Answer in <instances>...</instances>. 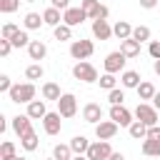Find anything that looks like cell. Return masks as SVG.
<instances>
[{"mask_svg":"<svg viewBox=\"0 0 160 160\" xmlns=\"http://www.w3.org/2000/svg\"><path fill=\"white\" fill-rule=\"evenodd\" d=\"M10 95V102H25V105H30L32 100H35V85L32 82H18V85H12V90L8 92Z\"/></svg>","mask_w":160,"mask_h":160,"instance_id":"obj_1","label":"cell"},{"mask_svg":"<svg viewBox=\"0 0 160 160\" xmlns=\"http://www.w3.org/2000/svg\"><path fill=\"white\" fill-rule=\"evenodd\" d=\"M72 75H75V80H82V82H98V80H100L95 65H90V62H85V60H80V62L72 65Z\"/></svg>","mask_w":160,"mask_h":160,"instance_id":"obj_2","label":"cell"},{"mask_svg":"<svg viewBox=\"0 0 160 160\" xmlns=\"http://www.w3.org/2000/svg\"><path fill=\"white\" fill-rule=\"evenodd\" d=\"M140 122H145L148 128H152V125H160V115H158V110L152 108V105H148V102H140L138 108H135V112H132Z\"/></svg>","mask_w":160,"mask_h":160,"instance_id":"obj_3","label":"cell"},{"mask_svg":"<svg viewBox=\"0 0 160 160\" xmlns=\"http://www.w3.org/2000/svg\"><path fill=\"white\" fill-rule=\"evenodd\" d=\"M80 8L90 20H108V15H110V10L105 5H100L98 0H80Z\"/></svg>","mask_w":160,"mask_h":160,"instance_id":"obj_4","label":"cell"},{"mask_svg":"<svg viewBox=\"0 0 160 160\" xmlns=\"http://www.w3.org/2000/svg\"><path fill=\"white\" fill-rule=\"evenodd\" d=\"M92 52H95L92 40H72V42H70V55H72L78 62H80V60H88Z\"/></svg>","mask_w":160,"mask_h":160,"instance_id":"obj_5","label":"cell"},{"mask_svg":"<svg viewBox=\"0 0 160 160\" xmlns=\"http://www.w3.org/2000/svg\"><path fill=\"white\" fill-rule=\"evenodd\" d=\"M110 155H112V148L108 140L90 142V148H88V160H108Z\"/></svg>","mask_w":160,"mask_h":160,"instance_id":"obj_6","label":"cell"},{"mask_svg":"<svg viewBox=\"0 0 160 160\" xmlns=\"http://www.w3.org/2000/svg\"><path fill=\"white\" fill-rule=\"evenodd\" d=\"M58 112L62 118H72L78 112V98L72 92H62V98L58 100Z\"/></svg>","mask_w":160,"mask_h":160,"instance_id":"obj_7","label":"cell"},{"mask_svg":"<svg viewBox=\"0 0 160 160\" xmlns=\"http://www.w3.org/2000/svg\"><path fill=\"white\" fill-rule=\"evenodd\" d=\"M110 120L112 122H118L120 128H130L135 120H132V112L125 108V105H112L110 108Z\"/></svg>","mask_w":160,"mask_h":160,"instance_id":"obj_8","label":"cell"},{"mask_svg":"<svg viewBox=\"0 0 160 160\" xmlns=\"http://www.w3.org/2000/svg\"><path fill=\"white\" fill-rule=\"evenodd\" d=\"M125 62H128V58H125L120 50H115V52H110V55L105 58V72H110V75H115V72H125V70H122Z\"/></svg>","mask_w":160,"mask_h":160,"instance_id":"obj_9","label":"cell"},{"mask_svg":"<svg viewBox=\"0 0 160 160\" xmlns=\"http://www.w3.org/2000/svg\"><path fill=\"white\" fill-rule=\"evenodd\" d=\"M12 130L18 138H25L28 132H32V118L30 115H15L12 118Z\"/></svg>","mask_w":160,"mask_h":160,"instance_id":"obj_10","label":"cell"},{"mask_svg":"<svg viewBox=\"0 0 160 160\" xmlns=\"http://www.w3.org/2000/svg\"><path fill=\"white\" fill-rule=\"evenodd\" d=\"M118 122H112V120H102V122H98L95 125V135H98V140H110V138H115L118 135Z\"/></svg>","mask_w":160,"mask_h":160,"instance_id":"obj_11","label":"cell"},{"mask_svg":"<svg viewBox=\"0 0 160 160\" xmlns=\"http://www.w3.org/2000/svg\"><path fill=\"white\" fill-rule=\"evenodd\" d=\"M82 120H85V122H90V125L102 122V108H100L98 102H88V105L82 108Z\"/></svg>","mask_w":160,"mask_h":160,"instance_id":"obj_12","label":"cell"},{"mask_svg":"<svg viewBox=\"0 0 160 160\" xmlns=\"http://www.w3.org/2000/svg\"><path fill=\"white\" fill-rule=\"evenodd\" d=\"M82 20H88V15L82 12V8H68V10L62 12V22H65V25H70V28L80 25Z\"/></svg>","mask_w":160,"mask_h":160,"instance_id":"obj_13","label":"cell"},{"mask_svg":"<svg viewBox=\"0 0 160 160\" xmlns=\"http://www.w3.org/2000/svg\"><path fill=\"white\" fill-rule=\"evenodd\" d=\"M60 118H62L60 112H48V115L42 118V128H45L48 135H58V132H60V128H62Z\"/></svg>","mask_w":160,"mask_h":160,"instance_id":"obj_14","label":"cell"},{"mask_svg":"<svg viewBox=\"0 0 160 160\" xmlns=\"http://www.w3.org/2000/svg\"><path fill=\"white\" fill-rule=\"evenodd\" d=\"M92 35L98 40H110L112 38V25L108 20H92Z\"/></svg>","mask_w":160,"mask_h":160,"instance_id":"obj_15","label":"cell"},{"mask_svg":"<svg viewBox=\"0 0 160 160\" xmlns=\"http://www.w3.org/2000/svg\"><path fill=\"white\" fill-rule=\"evenodd\" d=\"M28 55H30V60L40 62V60H45V55H48V45H45L42 40H32V42L28 45Z\"/></svg>","mask_w":160,"mask_h":160,"instance_id":"obj_16","label":"cell"},{"mask_svg":"<svg viewBox=\"0 0 160 160\" xmlns=\"http://www.w3.org/2000/svg\"><path fill=\"white\" fill-rule=\"evenodd\" d=\"M112 35L122 42V40H128V38H132V25L128 22V20H118L115 25H112Z\"/></svg>","mask_w":160,"mask_h":160,"instance_id":"obj_17","label":"cell"},{"mask_svg":"<svg viewBox=\"0 0 160 160\" xmlns=\"http://www.w3.org/2000/svg\"><path fill=\"white\" fill-rule=\"evenodd\" d=\"M25 115H30L32 120H42L45 115H48V108H45V100H32L30 105H28V112Z\"/></svg>","mask_w":160,"mask_h":160,"instance_id":"obj_18","label":"cell"},{"mask_svg":"<svg viewBox=\"0 0 160 160\" xmlns=\"http://www.w3.org/2000/svg\"><path fill=\"white\" fill-rule=\"evenodd\" d=\"M120 52H122L125 58H138V55H140V42L132 40V38H128V40L120 42Z\"/></svg>","mask_w":160,"mask_h":160,"instance_id":"obj_19","label":"cell"},{"mask_svg":"<svg viewBox=\"0 0 160 160\" xmlns=\"http://www.w3.org/2000/svg\"><path fill=\"white\" fill-rule=\"evenodd\" d=\"M42 20H45V25H50V28L62 25V15H60V10H58V8H52V5L42 12Z\"/></svg>","mask_w":160,"mask_h":160,"instance_id":"obj_20","label":"cell"},{"mask_svg":"<svg viewBox=\"0 0 160 160\" xmlns=\"http://www.w3.org/2000/svg\"><path fill=\"white\" fill-rule=\"evenodd\" d=\"M120 82H122V88H135V90H138V85L142 82V78H140V72H135V70H125V72L120 75Z\"/></svg>","mask_w":160,"mask_h":160,"instance_id":"obj_21","label":"cell"},{"mask_svg":"<svg viewBox=\"0 0 160 160\" xmlns=\"http://www.w3.org/2000/svg\"><path fill=\"white\" fill-rule=\"evenodd\" d=\"M70 148H72V152H75V155H88L90 140H88L85 135H75V138L70 140Z\"/></svg>","mask_w":160,"mask_h":160,"instance_id":"obj_22","label":"cell"},{"mask_svg":"<svg viewBox=\"0 0 160 160\" xmlns=\"http://www.w3.org/2000/svg\"><path fill=\"white\" fill-rule=\"evenodd\" d=\"M142 155H148V158H160V140L145 138V140H142Z\"/></svg>","mask_w":160,"mask_h":160,"instance_id":"obj_23","label":"cell"},{"mask_svg":"<svg viewBox=\"0 0 160 160\" xmlns=\"http://www.w3.org/2000/svg\"><path fill=\"white\" fill-rule=\"evenodd\" d=\"M42 98H45V100H55V102H58V100L62 98L60 85H58V82H45V85H42Z\"/></svg>","mask_w":160,"mask_h":160,"instance_id":"obj_24","label":"cell"},{"mask_svg":"<svg viewBox=\"0 0 160 160\" xmlns=\"http://www.w3.org/2000/svg\"><path fill=\"white\" fill-rule=\"evenodd\" d=\"M22 25H25V30H38L40 25H45V20H42L40 12H28L25 20H22Z\"/></svg>","mask_w":160,"mask_h":160,"instance_id":"obj_25","label":"cell"},{"mask_svg":"<svg viewBox=\"0 0 160 160\" xmlns=\"http://www.w3.org/2000/svg\"><path fill=\"white\" fill-rule=\"evenodd\" d=\"M155 92H158V90H155V85H152V82H148V80H142V82L138 85V98H140V100H152V98H155Z\"/></svg>","mask_w":160,"mask_h":160,"instance_id":"obj_26","label":"cell"},{"mask_svg":"<svg viewBox=\"0 0 160 160\" xmlns=\"http://www.w3.org/2000/svg\"><path fill=\"white\" fill-rule=\"evenodd\" d=\"M128 132H130V138H135V140H145V138H148V125L140 122V120H135V122L128 128Z\"/></svg>","mask_w":160,"mask_h":160,"instance_id":"obj_27","label":"cell"},{"mask_svg":"<svg viewBox=\"0 0 160 160\" xmlns=\"http://www.w3.org/2000/svg\"><path fill=\"white\" fill-rule=\"evenodd\" d=\"M52 35H55V40H60V42H65V40H70L72 38V28L70 25H58V28H52Z\"/></svg>","mask_w":160,"mask_h":160,"instance_id":"obj_28","label":"cell"},{"mask_svg":"<svg viewBox=\"0 0 160 160\" xmlns=\"http://www.w3.org/2000/svg\"><path fill=\"white\" fill-rule=\"evenodd\" d=\"M52 158L55 160H72V148L70 145H55L52 148Z\"/></svg>","mask_w":160,"mask_h":160,"instance_id":"obj_29","label":"cell"},{"mask_svg":"<svg viewBox=\"0 0 160 160\" xmlns=\"http://www.w3.org/2000/svg\"><path fill=\"white\" fill-rule=\"evenodd\" d=\"M42 75H45V70H42L40 62H32V65L25 68V78H28V80H40Z\"/></svg>","mask_w":160,"mask_h":160,"instance_id":"obj_30","label":"cell"},{"mask_svg":"<svg viewBox=\"0 0 160 160\" xmlns=\"http://www.w3.org/2000/svg\"><path fill=\"white\" fill-rule=\"evenodd\" d=\"M132 40H138V42L150 40V28H148V25H135V28H132Z\"/></svg>","mask_w":160,"mask_h":160,"instance_id":"obj_31","label":"cell"},{"mask_svg":"<svg viewBox=\"0 0 160 160\" xmlns=\"http://www.w3.org/2000/svg\"><path fill=\"white\" fill-rule=\"evenodd\" d=\"M20 145L28 150V152H32V150H38V135H35V130L32 132H28L25 138H20Z\"/></svg>","mask_w":160,"mask_h":160,"instance_id":"obj_32","label":"cell"},{"mask_svg":"<svg viewBox=\"0 0 160 160\" xmlns=\"http://www.w3.org/2000/svg\"><path fill=\"white\" fill-rule=\"evenodd\" d=\"M18 32H20V28H18L15 22H5L2 30H0V38H2V40H12Z\"/></svg>","mask_w":160,"mask_h":160,"instance_id":"obj_33","label":"cell"},{"mask_svg":"<svg viewBox=\"0 0 160 160\" xmlns=\"http://www.w3.org/2000/svg\"><path fill=\"white\" fill-rule=\"evenodd\" d=\"M10 42H12V48H28V45H30L32 40L28 38V30H20V32H18V35H15V38H12Z\"/></svg>","mask_w":160,"mask_h":160,"instance_id":"obj_34","label":"cell"},{"mask_svg":"<svg viewBox=\"0 0 160 160\" xmlns=\"http://www.w3.org/2000/svg\"><path fill=\"white\" fill-rule=\"evenodd\" d=\"M98 82H100V88H102V90H108V92H110V90H115V85H118L115 75H110V72L100 75V80H98Z\"/></svg>","mask_w":160,"mask_h":160,"instance_id":"obj_35","label":"cell"},{"mask_svg":"<svg viewBox=\"0 0 160 160\" xmlns=\"http://www.w3.org/2000/svg\"><path fill=\"white\" fill-rule=\"evenodd\" d=\"M108 100H110V105H122L125 92H122L120 88H115V90H110V92H108Z\"/></svg>","mask_w":160,"mask_h":160,"instance_id":"obj_36","label":"cell"},{"mask_svg":"<svg viewBox=\"0 0 160 160\" xmlns=\"http://www.w3.org/2000/svg\"><path fill=\"white\" fill-rule=\"evenodd\" d=\"M15 155V145L10 142V140H5L2 145H0V160H8V158H12Z\"/></svg>","mask_w":160,"mask_h":160,"instance_id":"obj_37","label":"cell"},{"mask_svg":"<svg viewBox=\"0 0 160 160\" xmlns=\"http://www.w3.org/2000/svg\"><path fill=\"white\" fill-rule=\"evenodd\" d=\"M20 8V0H0V12H15Z\"/></svg>","mask_w":160,"mask_h":160,"instance_id":"obj_38","label":"cell"},{"mask_svg":"<svg viewBox=\"0 0 160 160\" xmlns=\"http://www.w3.org/2000/svg\"><path fill=\"white\" fill-rule=\"evenodd\" d=\"M12 90V80H10V75H0V92H10Z\"/></svg>","mask_w":160,"mask_h":160,"instance_id":"obj_39","label":"cell"},{"mask_svg":"<svg viewBox=\"0 0 160 160\" xmlns=\"http://www.w3.org/2000/svg\"><path fill=\"white\" fill-rule=\"evenodd\" d=\"M148 52H150V58H152V60H160V40H150Z\"/></svg>","mask_w":160,"mask_h":160,"instance_id":"obj_40","label":"cell"},{"mask_svg":"<svg viewBox=\"0 0 160 160\" xmlns=\"http://www.w3.org/2000/svg\"><path fill=\"white\" fill-rule=\"evenodd\" d=\"M10 50H12V42L0 38V55H2V58H8V55H10Z\"/></svg>","mask_w":160,"mask_h":160,"instance_id":"obj_41","label":"cell"},{"mask_svg":"<svg viewBox=\"0 0 160 160\" xmlns=\"http://www.w3.org/2000/svg\"><path fill=\"white\" fill-rule=\"evenodd\" d=\"M50 2H52V8H58V10H62V12L70 8V0H50Z\"/></svg>","mask_w":160,"mask_h":160,"instance_id":"obj_42","label":"cell"},{"mask_svg":"<svg viewBox=\"0 0 160 160\" xmlns=\"http://www.w3.org/2000/svg\"><path fill=\"white\" fill-rule=\"evenodd\" d=\"M148 138H152V140H160V125H152V128H148Z\"/></svg>","mask_w":160,"mask_h":160,"instance_id":"obj_43","label":"cell"},{"mask_svg":"<svg viewBox=\"0 0 160 160\" xmlns=\"http://www.w3.org/2000/svg\"><path fill=\"white\" fill-rule=\"evenodd\" d=\"M158 5V0H140V8H145V10H152Z\"/></svg>","mask_w":160,"mask_h":160,"instance_id":"obj_44","label":"cell"},{"mask_svg":"<svg viewBox=\"0 0 160 160\" xmlns=\"http://www.w3.org/2000/svg\"><path fill=\"white\" fill-rule=\"evenodd\" d=\"M152 108L160 110V92H155V98H152Z\"/></svg>","mask_w":160,"mask_h":160,"instance_id":"obj_45","label":"cell"},{"mask_svg":"<svg viewBox=\"0 0 160 160\" xmlns=\"http://www.w3.org/2000/svg\"><path fill=\"white\" fill-rule=\"evenodd\" d=\"M108 160H125V155H122V152H112Z\"/></svg>","mask_w":160,"mask_h":160,"instance_id":"obj_46","label":"cell"},{"mask_svg":"<svg viewBox=\"0 0 160 160\" xmlns=\"http://www.w3.org/2000/svg\"><path fill=\"white\" fill-rule=\"evenodd\" d=\"M152 70H155V75H160V60H155V62H152Z\"/></svg>","mask_w":160,"mask_h":160,"instance_id":"obj_47","label":"cell"},{"mask_svg":"<svg viewBox=\"0 0 160 160\" xmlns=\"http://www.w3.org/2000/svg\"><path fill=\"white\" fill-rule=\"evenodd\" d=\"M72 160H88V155H75Z\"/></svg>","mask_w":160,"mask_h":160,"instance_id":"obj_48","label":"cell"},{"mask_svg":"<svg viewBox=\"0 0 160 160\" xmlns=\"http://www.w3.org/2000/svg\"><path fill=\"white\" fill-rule=\"evenodd\" d=\"M8 160H28V158H18V155H12V158H8Z\"/></svg>","mask_w":160,"mask_h":160,"instance_id":"obj_49","label":"cell"},{"mask_svg":"<svg viewBox=\"0 0 160 160\" xmlns=\"http://www.w3.org/2000/svg\"><path fill=\"white\" fill-rule=\"evenodd\" d=\"M22 2H38V0H22Z\"/></svg>","mask_w":160,"mask_h":160,"instance_id":"obj_50","label":"cell"},{"mask_svg":"<svg viewBox=\"0 0 160 160\" xmlns=\"http://www.w3.org/2000/svg\"><path fill=\"white\" fill-rule=\"evenodd\" d=\"M48 160H55V158H48Z\"/></svg>","mask_w":160,"mask_h":160,"instance_id":"obj_51","label":"cell"}]
</instances>
